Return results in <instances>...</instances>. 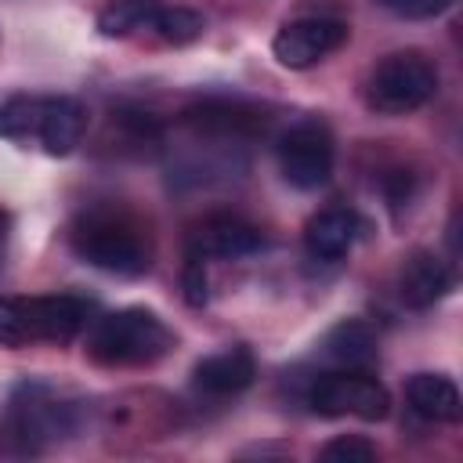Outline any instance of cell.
I'll list each match as a JSON object with an SVG mask.
<instances>
[{"label": "cell", "mask_w": 463, "mask_h": 463, "mask_svg": "<svg viewBox=\"0 0 463 463\" xmlns=\"http://www.w3.org/2000/svg\"><path fill=\"white\" fill-rule=\"evenodd\" d=\"M72 253L109 275H145L152 268V235L127 210H87L69 228Z\"/></svg>", "instance_id": "1"}, {"label": "cell", "mask_w": 463, "mask_h": 463, "mask_svg": "<svg viewBox=\"0 0 463 463\" xmlns=\"http://www.w3.org/2000/svg\"><path fill=\"white\" fill-rule=\"evenodd\" d=\"M87 130V109L69 94H14L0 101V137L36 141L47 156H69Z\"/></svg>", "instance_id": "2"}, {"label": "cell", "mask_w": 463, "mask_h": 463, "mask_svg": "<svg viewBox=\"0 0 463 463\" xmlns=\"http://www.w3.org/2000/svg\"><path fill=\"white\" fill-rule=\"evenodd\" d=\"M90 300L72 293L47 297H7L0 293V344L29 347V344H69L87 326Z\"/></svg>", "instance_id": "3"}, {"label": "cell", "mask_w": 463, "mask_h": 463, "mask_svg": "<svg viewBox=\"0 0 463 463\" xmlns=\"http://www.w3.org/2000/svg\"><path fill=\"white\" fill-rule=\"evenodd\" d=\"M170 347H174V329L148 307H119L98 318L87 340V354L109 369L152 365Z\"/></svg>", "instance_id": "4"}, {"label": "cell", "mask_w": 463, "mask_h": 463, "mask_svg": "<svg viewBox=\"0 0 463 463\" xmlns=\"http://www.w3.org/2000/svg\"><path fill=\"white\" fill-rule=\"evenodd\" d=\"M438 94V69L420 51L387 54L365 83V105L380 116H405Z\"/></svg>", "instance_id": "5"}, {"label": "cell", "mask_w": 463, "mask_h": 463, "mask_svg": "<svg viewBox=\"0 0 463 463\" xmlns=\"http://www.w3.org/2000/svg\"><path fill=\"white\" fill-rule=\"evenodd\" d=\"M307 405L318 416H354L373 423L391 412V394L365 369H340V373H322L311 383Z\"/></svg>", "instance_id": "6"}, {"label": "cell", "mask_w": 463, "mask_h": 463, "mask_svg": "<svg viewBox=\"0 0 463 463\" xmlns=\"http://www.w3.org/2000/svg\"><path fill=\"white\" fill-rule=\"evenodd\" d=\"M65 427V409L47 398L43 387H22L11 398L0 420V452L4 456H36Z\"/></svg>", "instance_id": "7"}, {"label": "cell", "mask_w": 463, "mask_h": 463, "mask_svg": "<svg viewBox=\"0 0 463 463\" xmlns=\"http://www.w3.org/2000/svg\"><path fill=\"white\" fill-rule=\"evenodd\" d=\"M333 152L336 148L329 127L318 119H300L279 141V170L293 188L315 192L333 174Z\"/></svg>", "instance_id": "8"}, {"label": "cell", "mask_w": 463, "mask_h": 463, "mask_svg": "<svg viewBox=\"0 0 463 463\" xmlns=\"http://www.w3.org/2000/svg\"><path fill=\"white\" fill-rule=\"evenodd\" d=\"M347 25L340 18H322V14H311V18H293L286 22L275 40H271V54L282 69H311L315 61H322L326 54H333L336 47H344L347 40Z\"/></svg>", "instance_id": "9"}, {"label": "cell", "mask_w": 463, "mask_h": 463, "mask_svg": "<svg viewBox=\"0 0 463 463\" xmlns=\"http://www.w3.org/2000/svg\"><path fill=\"white\" fill-rule=\"evenodd\" d=\"M264 250V235L260 228H253L242 217H210L192 232V246L188 253L199 260H239V257H253Z\"/></svg>", "instance_id": "10"}, {"label": "cell", "mask_w": 463, "mask_h": 463, "mask_svg": "<svg viewBox=\"0 0 463 463\" xmlns=\"http://www.w3.org/2000/svg\"><path fill=\"white\" fill-rule=\"evenodd\" d=\"M362 217L347 206H329V210H318L307 228H304V246L315 260H340L351 253V246L358 242L362 235Z\"/></svg>", "instance_id": "11"}, {"label": "cell", "mask_w": 463, "mask_h": 463, "mask_svg": "<svg viewBox=\"0 0 463 463\" xmlns=\"http://www.w3.org/2000/svg\"><path fill=\"white\" fill-rule=\"evenodd\" d=\"M452 289V271L445 268L441 257H434L430 250H416L405 264H402V275H398V293L409 307L423 311V307H434L445 293Z\"/></svg>", "instance_id": "12"}, {"label": "cell", "mask_w": 463, "mask_h": 463, "mask_svg": "<svg viewBox=\"0 0 463 463\" xmlns=\"http://www.w3.org/2000/svg\"><path fill=\"white\" fill-rule=\"evenodd\" d=\"M192 376H195V387L206 394H239L253 383L257 362L246 347H228V351L206 354Z\"/></svg>", "instance_id": "13"}, {"label": "cell", "mask_w": 463, "mask_h": 463, "mask_svg": "<svg viewBox=\"0 0 463 463\" xmlns=\"http://www.w3.org/2000/svg\"><path fill=\"white\" fill-rule=\"evenodd\" d=\"M405 398H409V409L430 423H459L463 416L459 387L441 373H416L405 383Z\"/></svg>", "instance_id": "14"}, {"label": "cell", "mask_w": 463, "mask_h": 463, "mask_svg": "<svg viewBox=\"0 0 463 463\" xmlns=\"http://www.w3.org/2000/svg\"><path fill=\"white\" fill-rule=\"evenodd\" d=\"M322 351L344 369H369L376 362V329L362 318H344L326 333Z\"/></svg>", "instance_id": "15"}, {"label": "cell", "mask_w": 463, "mask_h": 463, "mask_svg": "<svg viewBox=\"0 0 463 463\" xmlns=\"http://www.w3.org/2000/svg\"><path fill=\"white\" fill-rule=\"evenodd\" d=\"M188 116H192L195 127L213 130V134H232V137L264 130L260 109H253V105H246V101H228V98H206V101H199Z\"/></svg>", "instance_id": "16"}, {"label": "cell", "mask_w": 463, "mask_h": 463, "mask_svg": "<svg viewBox=\"0 0 463 463\" xmlns=\"http://www.w3.org/2000/svg\"><path fill=\"white\" fill-rule=\"evenodd\" d=\"M148 29H156V36H159V40H166V43L181 47V43L199 40V36H203V29H206V22H203V14H199V11L174 4V7H156V14H152Z\"/></svg>", "instance_id": "17"}, {"label": "cell", "mask_w": 463, "mask_h": 463, "mask_svg": "<svg viewBox=\"0 0 463 463\" xmlns=\"http://www.w3.org/2000/svg\"><path fill=\"white\" fill-rule=\"evenodd\" d=\"M156 0H116L109 7H101L98 14V29L101 36H130L134 29H145L156 14Z\"/></svg>", "instance_id": "18"}, {"label": "cell", "mask_w": 463, "mask_h": 463, "mask_svg": "<svg viewBox=\"0 0 463 463\" xmlns=\"http://www.w3.org/2000/svg\"><path fill=\"white\" fill-rule=\"evenodd\" d=\"M318 459H326V463H369V459H376V445L362 434H340L329 445H322Z\"/></svg>", "instance_id": "19"}, {"label": "cell", "mask_w": 463, "mask_h": 463, "mask_svg": "<svg viewBox=\"0 0 463 463\" xmlns=\"http://www.w3.org/2000/svg\"><path fill=\"white\" fill-rule=\"evenodd\" d=\"M380 4L398 18H434V14L449 11L456 0H380Z\"/></svg>", "instance_id": "20"}, {"label": "cell", "mask_w": 463, "mask_h": 463, "mask_svg": "<svg viewBox=\"0 0 463 463\" xmlns=\"http://www.w3.org/2000/svg\"><path fill=\"white\" fill-rule=\"evenodd\" d=\"M203 264L206 260L188 253V264H184V297H188V304H203L206 300V271H203Z\"/></svg>", "instance_id": "21"}, {"label": "cell", "mask_w": 463, "mask_h": 463, "mask_svg": "<svg viewBox=\"0 0 463 463\" xmlns=\"http://www.w3.org/2000/svg\"><path fill=\"white\" fill-rule=\"evenodd\" d=\"M7 228H11V217H7V210H0V250L7 242Z\"/></svg>", "instance_id": "22"}]
</instances>
